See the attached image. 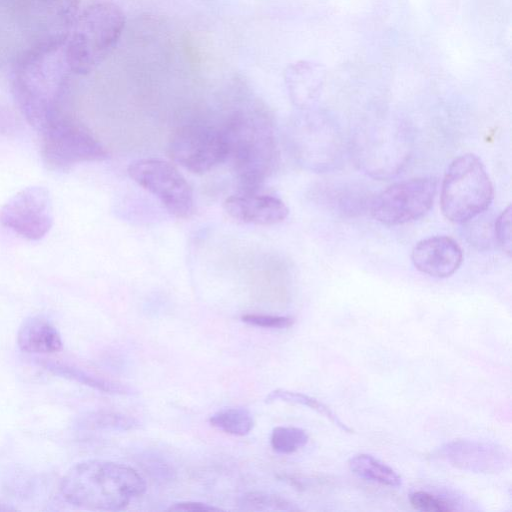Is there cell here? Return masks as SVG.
I'll use <instances>...</instances> for the list:
<instances>
[{"label":"cell","mask_w":512,"mask_h":512,"mask_svg":"<svg viewBox=\"0 0 512 512\" xmlns=\"http://www.w3.org/2000/svg\"><path fill=\"white\" fill-rule=\"evenodd\" d=\"M68 35L38 42L19 60L12 90L27 122L40 129L52 116L68 111V80L72 74L64 55Z\"/></svg>","instance_id":"cell-1"},{"label":"cell","mask_w":512,"mask_h":512,"mask_svg":"<svg viewBox=\"0 0 512 512\" xmlns=\"http://www.w3.org/2000/svg\"><path fill=\"white\" fill-rule=\"evenodd\" d=\"M146 491V482L134 468L108 460L75 464L60 483L70 504L94 511H119Z\"/></svg>","instance_id":"cell-2"},{"label":"cell","mask_w":512,"mask_h":512,"mask_svg":"<svg viewBox=\"0 0 512 512\" xmlns=\"http://www.w3.org/2000/svg\"><path fill=\"white\" fill-rule=\"evenodd\" d=\"M125 23V13L113 2L96 1L85 7L64 44L71 73L84 76L98 68L117 46Z\"/></svg>","instance_id":"cell-3"},{"label":"cell","mask_w":512,"mask_h":512,"mask_svg":"<svg viewBox=\"0 0 512 512\" xmlns=\"http://www.w3.org/2000/svg\"><path fill=\"white\" fill-rule=\"evenodd\" d=\"M227 159L245 191L254 192L273 169L276 143L268 119L258 113L238 112L222 127Z\"/></svg>","instance_id":"cell-4"},{"label":"cell","mask_w":512,"mask_h":512,"mask_svg":"<svg viewBox=\"0 0 512 512\" xmlns=\"http://www.w3.org/2000/svg\"><path fill=\"white\" fill-rule=\"evenodd\" d=\"M39 132L40 155L48 170L64 173L77 164L108 157L89 128L69 111L52 116Z\"/></svg>","instance_id":"cell-5"},{"label":"cell","mask_w":512,"mask_h":512,"mask_svg":"<svg viewBox=\"0 0 512 512\" xmlns=\"http://www.w3.org/2000/svg\"><path fill=\"white\" fill-rule=\"evenodd\" d=\"M441 210L451 222L464 223L484 212L493 199V185L479 157L455 158L441 185Z\"/></svg>","instance_id":"cell-6"},{"label":"cell","mask_w":512,"mask_h":512,"mask_svg":"<svg viewBox=\"0 0 512 512\" xmlns=\"http://www.w3.org/2000/svg\"><path fill=\"white\" fill-rule=\"evenodd\" d=\"M168 153L174 162L192 173L208 172L227 159L223 130L202 123L183 125L172 133Z\"/></svg>","instance_id":"cell-7"},{"label":"cell","mask_w":512,"mask_h":512,"mask_svg":"<svg viewBox=\"0 0 512 512\" xmlns=\"http://www.w3.org/2000/svg\"><path fill=\"white\" fill-rule=\"evenodd\" d=\"M437 180L420 177L402 181L380 192L371 203V215L385 225H401L424 216L431 208Z\"/></svg>","instance_id":"cell-8"},{"label":"cell","mask_w":512,"mask_h":512,"mask_svg":"<svg viewBox=\"0 0 512 512\" xmlns=\"http://www.w3.org/2000/svg\"><path fill=\"white\" fill-rule=\"evenodd\" d=\"M128 174L175 217L188 218L192 214V189L173 164L160 159H140L128 166Z\"/></svg>","instance_id":"cell-9"},{"label":"cell","mask_w":512,"mask_h":512,"mask_svg":"<svg viewBox=\"0 0 512 512\" xmlns=\"http://www.w3.org/2000/svg\"><path fill=\"white\" fill-rule=\"evenodd\" d=\"M0 223L27 240L42 239L53 225L49 191L42 186L22 189L1 207Z\"/></svg>","instance_id":"cell-10"},{"label":"cell","mask_w":512,"mask_h":512,"mask_svg":"<svg viewBox=\"0 0 512 512\" xmlns=\"http://www.w3.org/2000/svg\"><path fill=\"white\" fill-rule=\"evenodd\" d=\"M438 456L458 469L474 473H497L509 464L503 447L474 440L448 442L440 447Z\"/></svg>","instance_id":"cell-11"},{"label":"cell","mask_w":512,"mask_h":512,"mask_svg":"<svg viewBox=\"0 0 512 512\" xmlns=\"http://www.w3.org/2000/svg\"><path fill=\"white\" fill-rule=\"evenodd\" d=\"M413 265L420 272L446 278L460 267L463 254L458 243L448 236H433L419 241L412 250Z\"/></svg>","instance_id":"cell-12"},{"label":"cell","mask_w":512,"mask_h":512,"mask_svg":"<svg viewBox=\"0 0 512 512\" xmlns=\"http://www.w3.org/2000/svg\"><path fill=\"white\" fill-rule=\"evenodd\" d=\"M223 207L233 219L257 225L277 224L282 222L289 213L281 199L247 191L230 196L224 201Z\"/></svg>","instance_id":"cell-13"},{"label":"cell","mask_w":512,"mask_h":512,"mask_svg":"<svg viewBox=\"0 0 512 512\" xmlns=\"http://www.w3.org/2000/svg\"><path fill=\"white\" fill-rule=\"evenodd\" d=\"M17 344L27 353L48 354L59 351L62 340L57 329L41 316L26 318L17 332Z\"/></svg>","instance_id":"cell-14"},{"label":"cell","mask_w":512,"mask_h":512,"mask_svg":"<svg viewBox=\"0 0 512 512\" xmlns=\"http://www.w3.org/2000/svg\"><path fill=\"white\" fill-rule=\"evenodd\" d=\"M348 465L359 478L389 487H399L402 484V479L395 470L372 455L364 453L353 455Z\"/></svg>","instance_id":"cell-15"},{"label":"cell","mask_w":512,"mask_h":512,"mask_svg":"<svg viewBox=\"0 0 512 512\" xmlns=\"http://www.w3.org/2000/svg\"><path fill=\"white\" fill-rule=\"evenodd\" d=\"M277 401L309 407L310 409L316 411L318 414L327 418L344 432L351 433L353 431L349 426L342 422L327 405L309 395L286 389H276L271 391L265 398L266 403H273Z\"/></svg>","instance_id":"cell-16"},{"label":"cell","mask_w":512,"mask_h":512,"mask_svg":"<svg viewBox=\"0 0 512 512\" xmlns=\"http://www.w3.org/2000/svg\"><path fill=\"white\" fill-rule=\"evenodd\" d=\"M209 423L231 435L245 436L253 428L254 420L251 412L242 407L223 408L209 418Z\"/></svg>","instance_id":"cell-17"},{"label":"cell","mask_w":512,"mask_h":512,"mask_svg":"<svg viewBox=\"0 0 512 512\" xmlns=\"http://www.w3.org/2000/svg\"><path fill=\"white\" fill-rule=\"evenodd\" d=\"M241 509L246 511H294L298 508L287 499L262 491L245 493L239 500Z\"/></svg>","instance_id":"cell-18"},{"label":"cell","mask_w":512,"mask_h":512,"mask_svg":"<svg viewBox=\"0 0 512 512\" xmlns=\"http://www.w3.org/2000/svg\"><path fill=\"white\" fill-rule=\"evenodd\" d=\"M305 430L291 426H277L270 436L273 450L280 454H291L304 447L308 442Z\"/></svg>","instance_id":"cell-19"},{"label":"cell","mask_w":512,"mask_h":512,"mask_svg":"<svg viewBox=\"0 0 512 512\" xmlns=\"http://www.w3.org/2000/svg\"><path fill=\"white\" fill-rule=\"evenodd\" d=\"M85 424L91 428L114 431H130L140 427V422L136 418L110 411L91 414Z\"/></svg>","instance_id":"cell-20"},{"label":"cell","mask_w":512,"mask_h":512,"mask_svg":"<svg viewBox=\"0 0 512 512\" xmlns=\"http://www.w3.org/2000/svg\"><path fill=\"white\" fill-rule=\"evenodd\" d=\"M409 501L411 506L419 511L450 512L456 509L451 501L425 491L412 493Z\"/></svg>","instance_id":"cell-21"},{"label":"cell","mask_w":512,"mask_h":512,"mask_svg":"<svg viewBox=\"0 0 512 512\" xmlns=\"http://www.w3.org/2000/svg\"><path fill=\"white\" fill-rule=\"evenodd\" d=\"M241 320L252 326L272 329H286L291 327L295 322L294 318L290 316L265 314H245L241 316Z\"/></svg>","instance_id":"cell-22"},{"label":"cell","mask_w":512,"mask_h":512,"mask_svg":"<svg viewBox=\"0 0 512 512\" xmlns=\"http://www.w3.org/2000/svg\"><path fill=\"white\" fill-rule=\"evenodd\" d=\"M511 205L499 215L495 222V237L501 249L511 254Z\"/></svg>","instance_id":"cell-23"},{"label":"cell","mask_w":512,"mask_h":512,"mask_svg":"<svg viewBox=\"0 0 512 512\" xmlns=\"http://www.w3.org/2000/svg\"><path fill=\"white\" fill-rule=\"evenodd\" d=\"M169 511H183V512H210V511H222L221 508L202 502H177L173 503L168 507Z\"/></svg>","instance_id":"cell-24"},{"label":"cell","mask_w":512,"mask_h":512,"mask_svg":"<svg viewBox=\"0 0 512 512\" xmlns=\"http://www.w3.org/2000/svg\"><path fill=\"white\" fill-rule=\"evenodd\" d=\"M10 510H15V508L13 507H10L4 503H0V512L2 511H10Z\"/></svg>","instance_id":"cell-25"}]
</instances>
